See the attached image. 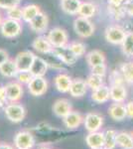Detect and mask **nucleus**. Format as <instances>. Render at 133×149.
<instances>
[{
    "mask_svg": "<svg viewBox=\"0 0 133 149\" xmlns=\"http://www.w3.org/2000/svg\"><path fill=\"white\" fill-rule=\"evenodd\" d=\"M4 113L6 118L13 123H20L26 117L27 110L20 102H8L4 107Z\"/></svg>",
    "mask_w": 133,
    "mask_h": 149,
    "instance_id": "obj_1",
    "label": "nucleus"
},
{
    "mask_svg": "<svg viewBox=\"0 0 133 149\" xmlns=\"http://www.w3.org/2000/svg\"><path fill=\"white\" fill-rule=\"evenodd\" d=\"M74 31L79 38L86 39L94 34L95 27L88 18L78 16L74 21Z\"/></svg>",
    "mask_w": 133,
    "mask_h": 149,
    "instance_id": "obj_2",
    "label": "nucleus"
},
{
    "mask_svg": "<svg viewBox=\"0 0 133 149\" xmlns=\"http://www.w3.org/2000/svg\"><path fill=\"white\" fill-rule=\"evenodd\" d=\"M22 29L23 27L21 21L4 18L3 22L0 26V33L3 37L8 38V39H14L22 33Z\"/></svg>",
    "mask_w": 133,
    "mask_h": 149,
    "instance_id": "obj_3",
    "label": "nucleus"
},
{
    "mask_svg": "<svg viewBox=\"0 0 133 149\" xmlns=\"http://www.w3.org/2000/svg\"><path fill=\"white\" fill-rule=\"evenodd\" d=\"M127 31L122 26L114 24L106 27L104 31V38L111 45H121L126 36Z\"/></svg>",
    "mask_w": 133,
    "mask_h": 149,
    "instance_id": "obj_4",
    "label": "nucleus"
},
{
    "mask_svg": "<svg viewBox=\"0 0 133 149\" xmlns=\"http://www.w3.org/2000/svg\"><path fill=\"white\" fill-rule=\"evenodd\" d=\"M13 142L16 149H32L35 145V137L29 130H20L14 135Z\"/></svg>",
    "mask_w": 133,
    "mask_h": 149,
    "instance_id": "obj_5",
    "label": "nucleus"
},
{
    "mask_svg": "<svg viewBox=\"0 0 133 149\" xmlns=\"http://www.w3.org/2000/svg\"><path fill=\"white\" fill-rule=\"evenodd\" d=\"M104 117L96 111H91L86 114L84 119V128L88 132L100 131V129L103 126Z\"/></svg>",
    "mask_w": 133,
    "mask_h": 149,
    "instance_id": "obj_6",
    "label": "nucleus"
},
{
    "mask_svg": "<svg viewBox=\"0 0 133 149\" xmlns=\"http://www.w3.org/2000/svg\"><path fill=\"white\" fill-rule=\"evenodd\" d=\"M47 38L49 39L53 47L66 46L69 44V35L64 28L54 27L48 32Z\"/></svg>",
    "mask_w": 133,
    "mask_h": 149,
    "instance_id": "obj_7",
    "label": "nucleus"
},
{
    "mask_svg": "<svg viewBox=\"0 0 133 149\" xmlns=\"http://www.w3.org/2000/svg\"><path fill=\"white\" fill-rule=\"evenodd\" d=\"M4 90H5L6 98L8 102H18L23 97V86L17 81L7 83L4 86Z\"/></svg>",
    "mask_w": 133,
    "mask_h": 149,
    "instance_id": "obj_8",
    "label": "nucleus"
},
{
    "mask_svg": "<svg viewBox=\"0 0 133 149\" xmlns=\"http://www.w3.org/2000/svg\"><path fill=\"white\" fill-rule=\"evenodd\" d=\"M27 86L30 95L33 97H41L47 93L49 84L44 77H34Z\"/></svg>",
    "mask_w": 133,
    "mask_h": 149,
    "instance_id": "obj_9",
    "label": "nucleus"
},
{
    "mask_svg": "<svg viewBox=\"0 0 133 149\" xmlns=\"http://www.w3.org/2000/svg\"><path fill=\"white\" fill-rule=\"evenodd\" d=\"M36 58V55L31 51H22L16 55L14 62H15L19 72L30 71V68L32 66L34 60Z\"/></svg>",
    "mask_w": 133,
    "mask_h": 149,
    "instance_id": "obj_10",
    "label": "nucleus"
},
{
    "mask_svg": "<svg viewBox=\"0 0 133 149\" xmlns=\"http://www.w3.org/2000/svg\"><path fill=\"white\" fill-rule=\"evenodd\" d=\"M53 53L67 66H74L77 63L79 58L72 53L68 45L61 47H54Z\"/></svg>",
    "mask_w": 133,
    "mask_h": 149,
    "instance_id": "obj_11",
    "label": "nucleus"
},
{
    "mask_svg": "<svg viewBox=\"0 0 133 149\" xmlns=\"http://www.w3.org/2000/svg\"><path fill=\"white\" fill-rule=\"evenodd\" d=\"M29 27L33 32L37 33L39 35H42L47 31L48 27H49V17L45 12L41 11L32 21L28 23Z\"/></svg>",
    "mask_w": 133,
    "mask_h": 149,
    "instance_id": "obj_12",
    "label": "nucleus"
},
{
    "mask_svg": "<svg viewBox=\"0 0 133 149\" xmlns=\"http://www.w3.org/2000/svg\"><path fill=\"white\" fill-rule=\"evenodd\" d=\"M62 119H63V123H64V125L67 129L75 130V129L79 128L84 123V116H83V114L79 111L72 110L69 114H67Z\"/></svg>",
    "mask_w": 133,
    "mask_h": 149,
    "instance_id": "obj_13",
    "label": "nucleus"
},
{
    "mask_svg": "<svg viewBox=\"0 0 133 149\" xmlns=\"http://www.w3.org/2000/svg\"><path fill=\"white\" fill-rule=\"evenodd\" d=\"M52 110L56 116L63 118L72 111V105L71 102L67 98H59L53 103Z\"/></svg>",
    "mask_w": 133,
    "mask_h": 149,
    "instance_id": "obj_14",
    "label": "nucleus"
},
{
    "mask_svg": "<svg viewBox=\"0 0 133 149\" xmlns=\"http://www.w3.org/2000/svg\"><path fill=\"white\" fill-rule=\"evenodd\" d=\"M32 48L36 52L43 55L52 53L53 49H54V47L52 46V44H51L49 39L47 38V36H43V35L38 36L37 38L34 39L32 43Z\"/></svg>",
    "mask_w": 133,
    "mask_h": 149,
    "instance_id": "obj_15",
    "label": "nucleus"
},
{
    "mask_svg": "<svg viewBox=\"0 0 133 149\" xmlns=\"http://www.w3.org/2000/svg\"><path fill=\"white\" fill-rule=\"evenodd\" d=\"M72 79L71 78L70 74L66 73H60L55 77L54 79V84L55 86L57 88L58 92L62 93H69L70 88H71Z\"/></svg>",
    "mask_w": 133,
    "mask_h": 149,
    "instance_id": "obj_16",
    "label": "nucleus"
},
{
    "mask_svg": "<svg viewBox=\"0 0 133 149\" xmlns=\"http://www.w3.org/2000/svg\"><path fill=\"white\" fill-rule=\"evenodd\" d=\"M86 143L91 149L103 148V145H104V132H88V134L86 136Z\"/></svg>",
    "mask_w": 133,
    "mask_h": 149,
    "instance_id": "obj_17",
    "label": "nucleus"
},
{
    "mask_svg": "<svg viewBox=\"0 0 133 149\" xmlns=\"http://www.w3.org/2000/svg\"><path fill=\"white\" fill-rule=\"evenodd\" d=\"M88 86L86 85V80L79 78L72 80L69 93L72 97H83L88 93Z\"/></svg>",
    "mask_w": 133,
    "mask_h": 149,
    "instance_id": "obj_18",
    "label": "nucleus"
},
{
    "mask_svg": "<svg viewBox=\"0 0 133 149\" xmlns=\"http://www.w3.org/2000/svg\"><path fill=\"white\" fill-rule=\"evenodd\" d=\"M108 114L114 121H122L127 117L125 104L122 102H113L108 107Z\"/></svg>",
    "mask_w": 133,
    "mask_h": 149,
    "instance_id": "obj_19",
    "label": "nucleus"
},
{
    "mask_svg": "<svg viewBox=\"0 0 133 149\" xmlns=\"http://www.w3.org/2000/svg\"><path fill=\"white\" fill-rule=\"evenodd\" d=\"M48 69L49 67L44 58L36 56L30 68V73L33 74V77H44L47 74Z\"/></svg>",
    "mask_w": 133,
    "mask_h": 149,
    "instance_id": "obj_20",
    "label": "nucleus"
},
{
    "mask_svg": "<svg viewBox=\"0 0 133 149\" xmlns=\"http://www.w3.org/2000/svg\"><path fill=\"white\" fill-rule=\"evenodd\" d=\"M91 98L96 103H105L110 100V88L109 86L103 85L100 88L91 92Z\"/></svg>",
    "mask_w": 133,
    "mask_h": 149,
    "instance_id": "obj_21",
    "label": "nucleus"
},
{
    "mask_svg": "<svg viewBox=\"0 0 133 149\" xmlns=\"http://www.w3.org/2000/svg\"><path fill=\"white\" fill-rule=\"evenodd\" d=\"M110 88V100L113 102H124L127 98V90L124 85H113Z\"/></svg>",
    "mask_w": 133,
    "mask_h": 149,
    "instance_id": "obj_22",
    "label": "nucleus"
},
{
    "mask_svg": "<svg viewBox=\"0 0 133 149\" xmlns=\"http://www.w3.org/2000/svg\"><path fill=\"white\" fill-rule=\"evenodd\" d=\"M19 73L14 60L8 59L6 62L0 66V74L7 79H14L16 78L17 74Z\"/></svg>",
    "mask_w": 133,
    "mask_h": 149,
    "instance_id": "obj_23",
    "label": "nucleus"
},
{
    "mask_svg": "<svg viewBox=\"0 0 133 149\" xmlns=\"http://www.w3.org/2000/svg\"><path fill=\"white\" fill-rule=\"evenodd\" d=\"M86 60L89 68H93L97 65L105 64L106 58L103 52L100 51V50H93L86 55Z\"/></svg>",
    "mask_w": 133,
    "mask_h": 149,
    "instance_id": "obj_24",
    "label": "nucleus"
},
{
    "mask_svg": "<svg viewBox=\"0 0 133 149\" xmlns=\"http://www.w3.org/2000/svg\"><path fill=\"white\" fill-rule=\"evenodd\" d=\"M81 2V0H61V8L68 15H78Z\"/></svg>",
    "mask_w": 133,
    "mask_h": 149,
    "instance_id": "obj_25",
    "label": "nucleus"
},
{
    "mask_svg": "<svg viewBox=\"0 0 133 149\" xmlns=\"http://www.w3.org/2000/svg\"><path fill=\"white\" fill-rule=\"evenodd\" d=\"M42 11L39 5L37 4H27L22 7V21L29 23L32 21L40 12Z\"/></svg>",
    "mask_w": 133,
    "mask_h": 149,
    "instance_id": "obj_26",
    "label": "nucleus"
},
{
    "mask_svg": "<svg viewBox=\"0 0 133 149\" xmlns=\"http://www.w3.org/2000/svg\"><path fill=\"white\" fill-rule=\"evenodd\" d=\"M116 146L121 149H133V137L131 133L126 131L117 132Z\"/></svg>",
    "mask_w": 133,
    "mask_h": 149,
    "instance_id": "obj_27",
    "label": "nucleus"
},
{
    "mask_svg": "<svg viewBox=\"0 0 133 149\" xmlns=\"http://www.w3.org/2000/svg\"><path fill=\"white\" fill-rule=\"evenodd\" d=\"M96 10H97V7H96V5L93 2L84 1V2H81V4L78 15L81 16V17L91 19V17H93V16L95 15Z\"/></svg>",
    "mask_w": 133,
    "mask_h": 149,
    "instance_id": "obj_28",
    "label": "nucleus"
},
{
    "mask_svg": "<svg viewBox=\"0 0 133 149\" xmlns=\"http://www.w3.org/2000/svg\"><path fill=\"white\" fill-rule=\"evenodd\" d=\"M121 51L123 54L125 55L128 58L133 57V32L130 31V32L126 33V36H125L124 40L121 43Z\"/></svg>",
    "mask_w": 133,
    "mask_h": 149,
    "instance_id": "obj_29",
    "label": "nucleus"
},
{
    "mask_svg": "<svg viewBox=\"0 0 133 149\" xmlns=\"http://www.w3.org/2000/svg\"><path fill=\"white\" fill-rule=\"evenodd\" d=\"M120 72L123 74L125 83L133 84V61L122 63L120 65Z\"/></svg>",
    "mask_w": 133,
    "mask_h": 149,
    "instance_id": "obj_30",
    "label": "nucleus"
},
{
    "mask_svg": "<svg viewBox=\"0 0 133 149\" xmlns=\"http://www.w3.org/2000/svg\"><path fill=\"white\" fill-rule=\"evenodd\" d=\"M116 134L114 129H107L104 131V149H114L116 147Z\"/></svg>",
    "mask_w": 133,
    "mask_h": 149,
    "instance_id": "obj_31",
    "label": "nucleus"
},
{
    "mask_svg": "<svg viewBox=\"0 0 133 149\" xmlns=\"http://www.w3.org/2000/svg\"><path fill=\"white\" fill-rule=\"evenodd\" d=\"M68 46L78 58L84 56L86 53V46L81 41H72L68 44Z\"/></svg>",
    "mask_w": 133,
    "mask_h": 149,
    "instance_id": "obj_32",
    "label": "nucleus"
},
{
    "mask_svg": "<svg viewBox=\"0 0 133 149\" xmlns=\"http://www.w3.org/2000/svg\"><path fill=\"white\" fill-rule=\"evenodd\" d=\"M45 56H47V58H44L48 64V67L51 69L54 70H63L64 69V63L59 59L56 55H54V53H49V54H46Z\"/></svg>",
    "mask_w": 133,
    "mask_h": 149,
    "instance_id": "obj_33",
    "label": "nucleus"
},
{
    "mask_svg": "<svg viewBox=\"0 0 133 149\" xmlns=\"http://www.w3.org/2000/svg\"><path fill=\"white\" fill-rule=\"evenodd\" d=\"M86 85H88V88H91V91H94L96 88H100L104 85V80H103V77L100 76H95V74H91L89 76L86 78Z\"/></svg>",
    "mask_w": 133,
    "mask_h": 149,
    "instance_id": "obj_34",
    "label": "nucleus"
},
{
    "mask_svg": "<svg viewBox=\"0 0 133 149\" xmlns=\"http://www.w3.org/2000/svg\"><path fill=\"white\" fill-rule=\"evenodd\" d=\"M6 18L22 21V8L20 6H16L6 10Z\"/></svg>",
    "mask_w": 133,
    "mask_h": 149,
    "instance_id": "obj_35",
    "label": "nucleus"
},
{
    "mask_svg": "<svg viewBox=\"0 0 133 149\" xmlns=\"http://www.w3.org/2000/svg\"><path fill=\"white\" fill-rule=\"evenodd\" d=\"M109 81H110V86L113 85H124L125 80L123 78V74L120 71H112L109 74Z\"/></svg>",
    "mask_w": 133,
    "mask_h": 149,
    "instance_id": "obj_36",
    "label": "nucleus"
},
{
    "mask_svg": "<svg viewBox=\"0 0 133 149\" xmlns=\"http://www.w3.org/2000/svg\"><path fill=\"white\" fill-rule=\"evenodd\" d=\"M34 78L33 74L30 73V71H25V72H19L16 76L17 81L21 84V85H28L31 81V80Z\"/></svg>",
    "mask_w": 133,
    "mask_h": 149,
    "instance_id": "obj_37",
    "label": "nucleus"
},
{
    "mask_svg": "<svg viewBox=\"0 0 133 149\" xmlns=\"http://www.w3.org/2000/svg\"><path fill=\"white\" fill-rule=\"evenodd\" d=\"M22 0H0V9L8 10L13 7L19 6Z\"/></svg>",
    "mask_w": 133,
    "mask_h": 149,
    "instance_id": "obj_38",
    "label": "nucleus"
},
{
    "mask_svg": "<svg viewBox=\"0 0 133 149\" xmlns=\"http://www.w3.org/2000/svg\"><path fill=\"white\" fill-rule=\"evenodd\" d=\"M106 72H107V66L106 64H101V65H97V66H94L93 68H91V74H95V76H100V77H103L106 74Z\"/></svg>",
    "mask_w": 133,
    "mask_h": 149,
    "instance_id": "obj_39",
    "label": "nucleus"
},
{
    "mask_svg": "<svg viewBox=\"0 0 133 149\" xmlns=\"http://www.w3.org/2000/svg\"><path fill=\"white\" fill-rule=\"evenodd\" d=\"M127 2L128 0H107L108 6H114V7L124 6Z\"/></svg>",
    "mask_w": 133,
    "mask_h": 149,
    "instance_id": "obj_40",
    "label": "nucleus"
},
{
    "mask_svg": "<svg viewBox=\"0 0 133 149\" xmlns=\"http://www.w3.org/2000/svg\"><path fill=\"white\" fill-rule=\"evenodd\" d=\"M124 9L127 16L133 17V0H128V2L124 5Z\"/></svg>",
    "mask_w": 133,
    "mask_h": 149,
    "instance_id": "obj_41",
    "label": "nucleus"
},
{
    "mask_svg": "<svg viewBox=\"0 0 133 149\" xmlns=\"http://www.w3.org/2000/svg\"><path fill=\"white\" fill-rule=\"evenodd\" d=\"M125 109H126L127 117L130 119L133 118V100H130L127 103H125Z\"/></svg>",
    "mask_w": 133,
    "mask_h": 149,
    "instance_id": "obj_42",
    "label": "nucleus"
},
{
    "mask_svg": "<svg viewBox=\"0 0 133 149\" xmlns=\"http://www.w3.org/2000/svg\"><path fill=\"white\" fill-rule=\"evenodd\" d=\"M8 59H10V58H9L8 52H7L6 50L1 49V48H0V66H1L4 62H6Z\"/></svg>",
    "mask_w": 133,
    "mask_h": 149,
    "instance_id": "obj_43",
    "label": "nucleus"
},
{
    "mask_svg": "<svg viewBox=\"0 0 133 149\" xmlns=\"http://www.w3.org/2000/svg\"><path fill=\"white\" fill-rule=\"evenodd\" d=\"M7 102V98H6V93L5 90H4V86H0V107L4 105Z\"/></svg>",
    "mask_w": 133,
    "mask_h": 149,
    "instance_id": "obj_44",
    "label": "nucleus"
},
{
    "mask_svg": "<svg viewBox=\"0 0 133 149\" xmlns=\"http://www.w3.org/2000/svg\"><path fill=\"white\" fill-rule=\"evenodd\" d=\"M0 149H15V148H14L11 144L2 142V143H0Z\"/></svg>",
    "mask_w": 133,
    "mask_h": 149,
    "instance_id": "obj_45",
    "label": "nucleus"
},
{
    "mask_svg": "<svg viewBox=\"0 0 133 149\" xmlns=\"http://www.w3.org/2000/svg\"><path fill=\"white\" fill-rule=\"evenodd\" d=\"M3 20H4L3 14H2V12L0 11V26H1V24H2V22H3Z\"/></svg>",
    "mask_w": 133,
    "mask_h": 149,
    "instance_id": "obj_46",
    "label": "nucleus"
},
{
    "mask_svg": "<svg viewBox=\"0 0 133 149\" xmlns=\"http://www.w3.org/2000/svg\"><path fill=\"white\" fill-rule=\"evenodd\" d=\"M41 149H51V148H47V147H44V148H41Z\"/></svg>",
    "mask_w": 133,
    "mask_h": 149,
    "instance_id": "obj_47",
    "label": "nucleus"
},
{
    "mask_svg": "<svg viewBox=\"0 0 133 149\" xmlns=\"http://www.w3.org/2000/svg\"><path fill=\"white\" fill-rule=\"evenodd\" d=\"M131 135H132V137H133V131L131 132Z\"/></svg>",
    "mask_w": 133,
    "mask_h": 149,
    "instance_id": "obj_48",
    "label": "nucleus"
},
{
    "mask_svg": "<svg viewBox=\"0 0 133 149\" xmlns=\"http://www.w3.org/2000/svg\"><path fill=\"white\" fill-rule=\"evenodd\" d=\"M100 149H104V148H100Z\"/></svg>",
    "mask_w": 133,
    "mask_h": 149,
    "instance_id": "obj_49",
    "label": "nucleus"
}]
</instances>
